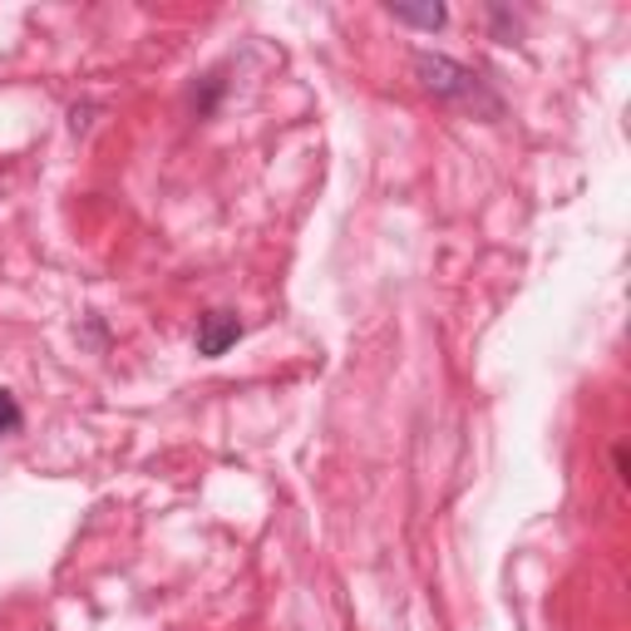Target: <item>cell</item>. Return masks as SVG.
I'll list each match as a JSON object with an SVG mask.
<instances>
[{
	"mask_svg": "<svg viewBox=\"0 0 631 631\" xmlns=\"http://www.w3.org/2000/svg\"><path fill=\"white\" fill-rule=\"evenodd\" d=\"M415 79L429 89L434 99H454V104H479V79L450 60V54H415Z\"/></svg>",
	"mask_w": 631,
	"mask_h": 631,
	"instance_id": "cell-1",
	"label": "cell"
},
{
	"mask_svg": "<svg viewBox=\"0 0 631 631\" xmlns=\"http://www.w3.org/2000/svg\"><path fill=\"white\" fill-rule=\"evenodd\" d=\"M237 341H242V321L232 311H207L198 326V355H227Z\"/></svg>",
	"mask_w": 631,
	"mask_h": 631,
	"instance_id": "cell-2",
	"label": "cell"
},
{
	"mask_svg": "<svg viewBox=\"0 0 631 631\" xmlns=\"http://www.w3.org/2000/svg\"><path fill=\"white\" fill-rule=\"evenodd\" d=\"M400 25H419V30H439L444 25V5H390Z\"/></svg>",
	"mask_w": 631,
	"mask_h": 631,
	"instance_id": "cell-3",
	"label": "cell"
},
{
	"mask_svg": "<svg viewBox=\"0 0 631 631\" xmlns=\"http://www.w3.org/2000/svg\"><path fill=\"white\" fill-rule=\"evenodd\" d=\"M21 425H25V415H21V405H15V395L11 390H0V439L21 434Z\"/></svg>",
	"mask_w": 631,
	"mask_h": 631,
	"instance_id": "cell-4",
	"label": "cell"
}]
</instances>
